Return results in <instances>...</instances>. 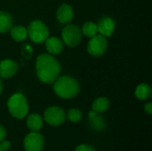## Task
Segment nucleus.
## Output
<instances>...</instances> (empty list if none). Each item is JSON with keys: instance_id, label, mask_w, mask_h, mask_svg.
<instances>
[{"instance_id": "obj_8", "label": "nucleus", "mask_w": 152, "mask_h": 151, "mask_svg": "<svg viewBox=\"0 0 152 151\" xmlns=\"http://www.w3.org/2000/svg\"><path fill=\"white\" fill-rule=\"evenodd\" d=\"M23 145L25 151H43L45 146L44 137L38 132H31L26 135Z\"/></svg>"}, {"instance_id": "obj_18", "label": "nucleus", "mask_w": 152, "mask_h": 151, "mask_svg": "<svg viewBox=\"0 0 152 151\" xmlns=\"http://www.w3.org/2000/svg\"><path fill=\"white\" fill-rule=\"evenodd\" d=\"M134 94L136 98L141 101L148 100L151 96V88L148 84L142 83L135 88Z\"/></svg>"}, {"instance_id": "obj_26", "label": "nucleus", "mask_w": 152, "mask_h": 151, "mask_svg": "<svg viewBox=\"0 0 152 151\" xmlns=\"http://www.w3.org/2000/svg\"><path fill=\"white\" fill-rule=\"evenodd\" d=\"M2 90H3V83H2V79L0 77V94L2 93Z\"/></svg>"}, {"instance_id": "obj_27", "label": "nucleus", "mask_w": 152, "mask_h": 151, "mask_svg": "<svg viewBox=\"0 0 152 151\" xmlns=\"http://www.w3.org/2000/svg\"><path fill=\"white\" fill-rule=\"evenodd\" d=\"M0 151H4L3 150H2V148H1V145H0Z\"/></svg>"}, {"instance_id": "obj_14", "label": "nucleus", "mask_w": 152, "mask_h": 151, "mask_svg": "<svg viewBox=\"0 0 152 151\" xmlns=\"http://www.w3.org/2000/svg\"><path fill=\"white\" fill-rule=\"evenodd\" d=\"M12 18L11 14L5 11H0V33L10 31L12 27Z\"/></svg>"}, {"instance_id": "obj_24", "label": "nucleus", "mask_w": 152, "mask_h": 151, "mask_svg": "<svg viewBox=\"0 0 152 151\" xmlns=\"http://www.w3.org/2000/svg\"><path fill=\"white\" fill-rule=\"evenodd\" d=\"M5 137H6V130L2 125H0V142H3L5 139Z\"/></svg>"}, {"instance_id": "obj_9", "label": "nucleus", "mask_w": 152, "mask_h": 151, "mask_svg": "<svg viewBox=\"0 0 152 151\" xmlns=\"http://www.w3.org/2000/svg\"><path fill=\"white\" fill-rule=\"evenodd\" d=\"M96 26H97V30L100 33V35L105 37H110L112 36V34L115 31L116 23H115V20L111 17L104 16L99 20Z\"/></svg>"}, {"instance_id": "obj_4", "label": "nucleus", "mask_w": 152, "mask_h": 151, "mask_svg": "<svg viewBox=\"0 0 152 151\" xmlns=\"http://www.w3.org/2000/svg\"><path fill=\"white\" fill-rule=\"evenodd\" d=\"M28 36L36 44H43L49 37V29L47 26L40 20H32L28 28Z\"/></svg>"}, {"instance_id": "obj_25", "label": "nucleus", "mask_w": 152, "mask_h": 151, "mask_svg": "<svg viewBox=\"0 0 152 151\" xmlns=\"http://www.w3.org/2000/svg\"><path fill=\"white\" fill-rule=\"evenodd\" d=\"M144 110L149 114L151 115L152 114V103L151 102H148L144 105Z\"/></svg>"}, {"instance_id": "obj_6", "label": "nucleus", "mask_w": 152, "mask_h": 151, "mask_svg": "<svg viewBox=\"0 0 152 151\" xmlns=\"http://www.w3.org/2000/svg\"><path fill=\"white\" fill-rule=\"evenodd\" d=\"M108 49V40L107 37L102 35H95L91 37L87 44V52L90 55L94 57L102 56Z\"/></svg>"}, {"instance_id": "obj_5", "label": "nucleus", "mask_w": 152, "mask_h": 151, "mask_svg": "<svg viewBox=\"0 0 152 151\" xmlns=\"http://www.w3.org/2000/svg\"><path fill=\"white\" fill-rule=\"evenodd\" d=\"M81 28L75 24H67L61 32L62 42L69 47L77 46L82 40Z\"/></svg>"}, {"instance_id": "obj_17", "label": "nucleus", "mask_w": 152, "mask_h": 151, "mask_svg": "<svg viewBox=\"0 0 152 151\" xmlns=\"http://www.w3.org/2000/svg\"><path fill=\"white\" fill-rule=\"evenodd\" d=\"M88 117H89V119H90L91 126L94 129L99 130V131L104 129V127H105V122H104V119H103V117L102 116H100L95 111L92 110V111L89 112Z\"/></svg>"}, {"instance_id": "obj_23", "label": "nucleus", "mask_w": 152, "mask_h": 151, "mask_svg": "<svg viewBox=\"0 0 152 151\" xmlns=\"http://www.w3.org/2000/svg\"><path fill=\"white\" fill-rule=\"evenodd\" d=\"M0 145H1L2 150L4 151H7L8 150H10V148L12 146V144L9 141H4V140L0 142Z\"/></svg>"}, {"instance_id": "obj_1", "label": "nucleus", "mask_w": 152, "mask_h": 151, "mask_svg": "<svg viewBox=\"0 0 152 151\" xmlns=\"http://www.w3.org/2000/svg\"><path fill=\"white\" fill-rule=\"evenodd\" d=\"M61 71V63L50 53H42L36 60V73L38 79L45 84H53Z\"/></svg>"}, {"instance_id": "obj_16", "label": "nucleus", "mask_w": 152, "mask_h": 151, "mask_svg": "<svg viewBox=\"0 0 152 151\" xmlns=\"http://www.w3.org/2000/svg\"><path fill=\"white\" fill-rule=\"evenodd\" d=\"M10 31L11 36L15 42H22L28 37V30L23 26L18 25L15 27H12Z\"/></svg>"}, {"instance_id": "obj_7", "label": "nucleus", "mask_w": 152, "mask_h": 151, "mask_svg": "<svg viewBox=\"0 0 152 151\" xmlns=\"http://www.w3.org/2000/svg\"><path fill=\"white\" fill-rule=\"evenodd\" d=\"M45 122L53 126L62 125L66 120V113L63 109L58 106H52L45 109L44 113Z\"/></svg>"}, {"instance_id": "obj_11", "label": "nucleus", "mask_w": 152, "mask_h": 151, "mask_svg": "<svg viewBox=\"0 0 152 151\" xmlns=\"http://www.w3.org/2000/svg\"><path fill=\"white\" fill-rule=\"evenodd\" d=\"M56 18L59 22L62 24L69 23L74 18V10L69 4H62L60 5L56 12Z\"/></svg>"}, {"instance_id": "obj_12", "label": "nucleus", "mask_w": 152, "mask_h": 151, "mask_svg": "<svg viewBox=\"0 0 152 151\" xmlns=\"http://www.w3.org/2000/svg\"><path fill=\"white\" fill-rule=\"evenodd\" d=\"M45 43L48 53L52 55H58L61 53V52L63 51L64 44L62 40H61L57 36H49Z\"/></svg>"}, {"instance_id": "obj_22", "label": "nucleus", "mask_w": 152, "mask_h": 151, "mask_svg": "<svg viewBox=\"0 0 152 151\" xmlns=\"http://www.w3.org/2000/svg\"><path fill=\"white\" fill-rule=\"evenodd\" d=\"M74 151H95V150L90 145L81 144V145H78Z\"/></svg>"}, {"instance_id": "obj_20", "label": "nucleus", "mask_w": 152, "mask_h": 151, "mask_svg": "<svg viewBox=\"0 0 152 151\" xmlns=\"http://www.w3.org/2000/svg\"><path fill=\"white\" fill-rule=\"evenodd\" d=\"M67 117H68V119L69 121H71L73 123H77L82 118V112L78 109L73 108V109H70L69 110Z\"/></svg>"}, {"instance_id": "obj_3", "label": "nucleus", "mask_w": 152, "mask_h": 151, "mask_svg": "<svg viewBox=\"0 0 152 151\" xmlns=\"http://www.w3.org/2000/svg\"><path fill=\"white\" fill-rule=\"evenodd\" d=\"M7 108L10 114L17 119H23L28 112V101L20 93H16L8 99Z\"/></svg>"}, {"instance_id": "obj_13", "label": "nucleus", "mask_w": 152, "mask_h": 151, "mask_svg": "<svg viewBox=\"0 0 152 151\" xmlns=\"http://www.w3.org/2000/svg\"><path fill=\"white\" fill-rule=\"evenodd\" d=\"M27 125L31 132H39L43 127V118L38 114H30L27 118Z\"/></svg>"}, {"instance_id": "obj_15", "label": "nucleus", "mask_w": 152, "mask_h": 151, "mask_svg": "<svg viewBox=\"0 0 152 151\" xmlns=\"http://www.w3.org/2000/svg\"><path fill=\"white\" fill-rule=\"evenodd\" d=\"M110 106V101L108 98L98 97L94 101L92 104V109L96 113H103L109 109Z\"/></svg>"}, {"instance_id": "obj_10", "label": "nucleus", "mask_w": 152, "mask_h": 151, "mask_svg": "<svg viewBox=\"0 0 152 151\" xmlns=\"http://www.w3.org/2000/svg\"><path fill=\"white\" fill-rule=\"evenodd\" d=\"M19 69L17 62L11 59H5L0 61V77L10 78L13 77Z\"/></svg>"}, {"instance_id": "obj_2", "label": "nucleus", "mask_w": 152, "mask_h": 151, "mask_svg": "<svg viewBox=\"0 0 152 151\" xmlns=\"http://www.w3.org/2000/svg\"><path fill=\"white\" fill-rule=\"evenodd\" d=\"M53 90L57 96L62 99H72L80 91V86L76 78L70 76L58 77L53 82Z\"/></svg>"}, {"instance_id": "obj_21", "label": "nucleus", "mask_w": 152, "mask_h": 151, "mask_svg": "<svg viewBox=\"0 0 152 151\" xmlns=\"http://www.w3.org/2000/svg\"><path fill=\"white\" fill-rule=\"evenodd\" d=\"M32 54H33V48L29 44H25L21 46V55L23 58L28 60L32 57Z\"/></svg>"}, {"instance_id": "obj_19", "label": "nucleus", "mask_w": 152, "mask_h": 151, "mask_svg": "<svg viewBox=\"0 0 152 151\" xmlns=\"http://www.w3.org/2000/svg\"><path fill=\"white\" fill-rule=\"evenodd\" d=\"M82 34L86 36V37H93L95 35H97L98 30H97V26L96 23L94 21H86L81 28Z\"/></svg>"}]
</instances>
